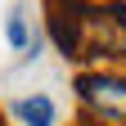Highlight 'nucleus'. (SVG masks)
Segmentation results:
<instances>
[{"instance_id": "1", "label": "nucleus", "mask_w": 126, "mask_h": 126, "mask_svg": "<svg viewBox=\"0 0 126 126\" xmlns=\"http://www.w3.org/2000/svg\"><path fill=\"white\" fill-rule=\"evenodd\" d=\"M126 54V5H81V59Z\"/></svg>"}, {"instance_id": "2", "label": "nucleus", "mask_w": 126, "mask_h": 126, "mask_svg": "<svg viewBox=\"0 0 126 126\" xmlns=\"http://www.w3.org/2000/svg\"><path fill=\"white\" fill-rule=\"evenodd\" d=\"M77 99L104 122H126V77H117V72H81L77 77Z\"/></svg>"}, {"instance_id": "3", "label": "nucleus", "mask_w": 126, "mask_h": 126, "mask_svg": "<svg viewBox=\"0 0 126 126\" xmlns=\"http://www.w3.org/2000/svg\"><path fill=\"white\" fill-rule=\"evenodd\" d=\"M50 41L63 59H81V5H50Z\"/></svg>"}, {"instance_id": "4", "label": "nucleus", "mask_w": 126, "mask_h": 126, "mask_svg": "<svg viewBox=\"0 0 126 126\" xmlns=\"http://www.w3.org/2000/svg\"><path fill=\"white\" fill-rule=\"evenodd\" d=\"M14 117L23 126H54V99L50 94H27L14 104Z\"/></svg>"}, {"instance_id": "5", "label": "nucleus", "mask_w": 126, "mask_h": 126, "mask_svg": "<svg viewBox=\"0 0 126 126\" xmlns=\"http://www.w3.org/2000/svg\"><path fill=\"white\" fill-rule=\"evenodd\" d=\"M5 36H9V45L18 54L32 45V32H27V18H23V14H9V18H5Z\"/></svg>"}, {"instance_id": "6", "label": "nucleus", "mask_w": 126, "mask_h": 126, "mask_svg": "<svg viewBox=\"0 0 126 126\" xmlns=\"http://www.w3.org/2000/svg\"><path fill=\"white\" fill-rule=\"evenodd\" d=\"M0 126H5V122H0Z\"/></svg>"}]
</instances>
